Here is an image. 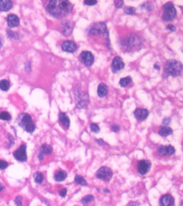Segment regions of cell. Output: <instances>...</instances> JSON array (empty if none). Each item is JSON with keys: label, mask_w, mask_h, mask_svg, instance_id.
Segmentation results:
<instances>
[{"label": "cell", "mask_w": 183, "mask_h": 206, "mask_svg": "<svg viewBox=\"0 0 183 206\" xmlns=\"http://www.w3.org/2000/svg\"><path fill=\"white\" fill-rule=\"evenodd\" d=\"M175 149L171 145L160 146L157 149V154L160 156H172L175 153Z\"/></svg>", "instance_id": "9c48e42d"}, {"label": "cell", "mask_w": 183, "mask_h": 206, "mask_svg": "<svg viewBox=\"0 0 183 206\" xmlns=\"http://www.w3.org/2000/svg\"><path fill=\"white\" fill-rule=\"evenodd\" d=\"M112 176V171L108 167H101L96 173L97 178L105 182H109L111 179Z\"/></svg>", "instance_id": "8992f818"}, {"label": "cell", "mask_w": 183, "mask_h": 206, "mask_svg": "<svg viewBox=\"0 0 183 206\" xmlns=\"http://www.w3.org/2000/svg\"><path fill=\"white\" fill-rule=\"evenodd\" d=\"M134 116L137 120H144L149 116V112L147 109H136L134 111Z\"/></svg>", "instance_id": "5bb4252c"}, {"label": "cell", "mask_w": 183, "mask_h": 206, "mask_svg": "<svg viewBox=\"0 0 183 206\" xmlns=\"http://www.w3.org/2000/svg\"><path fill=\"white\" fill-rule=\"evenodd\" d=\"M3 46V43H2V39L0 38V49Z\"/></svg>", "instance_id": "ee69618b"}, {"label": "cell", "mask_w": 183, "mask_h": 206, "mask_svg": "<svg viewBox=\"0 0 183 206\" xmlns=\"http://www.w3.org/2000/svg\"><path fill=\"white\" fill-rule=\"evenodd\" d=\"M62 49L64 52L73 53L77 49V46L73 41H64L62 44Z\"/></svg>", "instance_id": "2e32d148"}, {"label": "cell", "mask_w": 183, "mask_h": 206, "mask_svg": "<svg viewBox=\"0 0 183 206\" xmlns=\"http://www.w3.org/2000/svg\"><path fill=\"white\" fill-rule=\"evenodd\" d=\"M170 121H171L170 118H165L163 120V124H164V125H168L170 124Z\"/></svg>", "instance_id": "8d00e7d4"}, {"label": "cell", "mask_w": 183, "mask_h": 206, "mask_svg": "<svg viewBox=\"0 0 183 206\" xmlns=\"http://www.w3.org/2000/svg\"><path fill=\"white\" fill-rule=\"evenodd\" d=\"M167 28H168V30H170L171 31H175V30H176L175 26L172 24L168 25Z\"/></svg>", "instance_id": "f35d334b"}, {"label": "cell", "mask_w": 183, "mask_h": 206, "mask_svg": "<svg viewBox=\"0 0 183 206\" xmlns=\"http://www.w3.org/2000/svg\"><path fill=\"white\" fill-rule=\"evenodd\" d=\"M8 26L11 28H15L19 24V19L16 15L11 14L8 16L7 18Z\"/></svg>", "instance_id": "ac0fdd59"}, {"label": "cell", "mask_w": 183, "mask_h": 206, "mask_svg": "<svg viewBox=\"0 0 183 206\" xmlns=\"http://www.w3.org/2000/svg\"><path fill=\"white\" fill-rule=\"evenodd\" d=\"M73 25L72 23L67 21H63L62 22V28L63 33L66 36H70L73 32Z\"/></svg>", "instance_id": "e0dca14e"}, {"label": "cell", "mask_w": 183, "mask_h": 206, "mask_svg": "<svg viewBox=\"0 0 183 206\" xmlns=\"http://www.w3.org/2000/svg\"><path fill=\"white\" fill-rule=\"evenodd\" d=\"M13 7V3L9 0H0V11H8Z\"/></svg>", "instance_id": "d6986e66"}, {"label": "cell", "mask_w": 183, "mask_h": 206, "mask_svg": "<svg viewBox=\"0 0 183 206\" xmlns=\"http://www.w3.org/2000/svg\"><path fill=\"white\" fill-rule=\"evenodd\" d=\"M112 131H114V132L117 133V132H118V131H119V130H120V127H119V126L117 124H114V125H113V126L112 127Z\"/></svg>", "instance_id": "d590c367"}, {"label": "cell", "mask_w": 183, "mask_h": 206, "mask_svg": "<svg viewBox=\"0 0 183 206\" xmlns=\"http://www.w3.org/2000/svg\"><path fill=\"white\" fill-rule=\"evenodd\" d=\"M67 190L66 188H63L61 189L60 192H59V195H60L61 197L64 198L66 197L67 195Z\"/></svg>", "instance_id": "e575fe53"}, {"label": "cell", "mask_w": 183, "mask_h": 206, "mask_svg": "<svg viewBox=\"0 0 183 206\" xmlns=\"http://www.w3.org/2000/svg\"><path fill=\"white\" fill-rule=\"evenodd\" d=\"M15 202L17 206H22V198L20 196L16 197Z\"/></svg>", "instance_id": "836d02e7"}, {"label": "cell", "mask_w": 183, "mask_h": 206, "mask_svg": "<svg viewBox=\"0 0 183 206\" xmlns=\"http://www.w3.org/2000/svg\"><path fill=\"white\" fill-rule=\"evenodd\" d=\"M13 157L16 160L19 162H24L27 161V146L25 144H22L19 148L13 152Z\"/></svg>", "instance_id": "52a82bcc"}, {"label": "cell", "mask_w": 183, "mask_h": 206, "mask_svg": "<svg viewBox=\"0 0 183 206\" xmlns=\"http://www.w3.org/2000/svg\"><path fill=\"white\" fill-rule=\"evenodd\" d=\"M132 80L131 79V77L130 76H127L125 78L120 79L119 83L121 87H126L128 85H130V83L132 82Z\"/></svg>", "instance_id": "d4e9b609"}, {"label": "cell", "mask_w": 183, "mask_h": 206, "mask_svg": "<svg viewBox=\"0 0 183 206\" xmlns=\"http://www.w3.org/2000/svg\"><path fill=\"white\" fill-rule=\"evenodd\" d=\"M160 206H175V199L170 194H165L160 198Z\"/></svg>", "instance_id": "7c38bea8"}, {"label": "cell", "mask_w": 183, "mask_h": 206, "mask_svg": "<svg viewBox=\"0 0 183 206\" xmlns=\"http://www.w3.org/2000/svg\"><path fill=\"white\" fill-rule=\"evenodd\" d=\"M124 66L125 64L123 62V59L119 56H116L114 58L112 62V70L114 73H116L117 71L123 70Z\"/></svg>", "instance_id": "4fadbf2b"}, {"label": "cell", "mask_w": 183, "mask_h": 206, "mask_svg": "<svg viewBox=\"0 0 183 206\" xmlns=\"http://www.w3.org/2000/svg\"><path fill=\"white\" fill-rule=\"evenodd\" d=\"M67 177V173L64 171H58L55 173L54 176L55 180L57 182H61L64 181Z\"/></svg>", "instance_id": "44dd1931"}, {"label": "cell", "mask_w": 183, "mask_h": 206, "mask_svg": "<svg viewBox=\"0 0 183 206\" xmlns=\"http://www.w3.org/2000/svg\"><path fill=\"white\" fill-rule=\"evenodd\" d=\"M140 205V203H133V202H130L129 203L128 206H139Z\"/></svg>", "instance_id": "ab89813d"}, {"label": "cell", "mask_w": 183, "mask_h": 206, "mask_svg": "<svg viewBox=\"0 0 183 206\" xmlns=\"http://www.w3.org/2000/svg\"><path fill=\"white\" fill-rule=\"evenodd\" d=\"M20 127L28 133H32L35 131L36 127L31 116L27 113H22L18 116L16 120Z\"/></svg>", "instance_id": "7a4b0ae2"}, {"label": "cell", "mask_w": 183, "mask_h": 206, "mask_svg": "<svg viewBox=\"0 0 183 206\" xmlns=\"http://www.w3.org/2000/svg\"><path fill=\"white\" fill-rule=\"evenodd\" d=\"M124 12L128 15H134L136 12V9L132 7H126L124 8Z\"/></svg>", "instance_id": "f546056e"}, {"label": "cell", "mask_w": 183, "mask_h": 206, "mask_svg": "<svg viewBox=\"0 0 183 206\" xmlns=\"http://www.w3.org/2000/svg\"><path fill=\"white\" fill-rule=\"evenodd\" d=\"M58 119L61 122V124L64 126V127L66 128H69L70 126V119L68 117V116L67 115L66 113H61L59 114Z\"/></svg>", "instance_id": "ffe728a7"}, {"label": "cell", "mask_w": 183, "mask_h": 206, "mask_svg": "<svg viewBox=\"0 0 183 206\" xmlns=\"http://www.w3.org/2000/svg\"><path fill=\"white\" fill-rule=\"evenodd\" d=\"M165 72L167 75L172 76H178L181 75L183 65L180 62L175 60H168L165 64Z\"/></svg>", "instance_id": "3957f363"}, {"label": "cell", "mask_w": 183, "mask_h": 206, "mask_svg": "<svg viewBox=\"0 0 183 206\" xmlns=\"http://www.w3.org/2000/svg\"><path fill=\"white\" fill-rule=\"evenodd\" d=\"M75 182L77 184L83 186H87V184H88L86 180L82 177L80 176L78 174L76 175L75 177Z\"/></svg>", "instance_id": "4316f807"}, {"label": "cell", "mask_w": 183, "mask_h": 206, "mask_svg": "<svg viewBox=\"0 0 183 206\" xmlns=\"http://www.w3.org/2000/svg\"><path fill=\"white\" fill-rule=\"evenodd\" d=\"M73 6L66 0H52L47 5L48 13L55 18H63L70 13Z\"/></svg>", "instance_id": "6da1fadb"}, {"label": "cell", "mask_w": 183, "mask_h": 206, "mask_svg": "<svg viewBox=\"0 0 183 206\" xmlns=\"http://www.w3.org/2000/svg\"><path fill=\"white\" fill-rule=\"evenodd\" d=\"M33 178H34V182H36L37 184H42L43 182V175L40 172H37L35 173L33 175Z\"/></svg>", "instance_id": "484cf974"}, {"label": "cell", "mask_w": 183, "mask_h": 206, "mask_svg": "<svg viewBox=\"0 0 183 206\" xmlns=\"http://www.w3.org/2000/svg\"><path fill=\"white\" fill-rule=\"evenodd\" d=\"M82 61L85 66H92L94 62V56L89 51H83L81 54Z\"/></svg>", "instance_id": "30bf717a"}, {"label": "cell", "mask_w": 183, "mask_h": 206, "mask_svg": "<svg viewBox=\"0 0 183 206\" xmlns=\"http://www.w3.org/2000/svg\"><path fill=\"white\" fill-rule=\"evenodd\" d=\"M4 186L2 184L0 183V192L2 191L3 189H4Z\"/></svg>", "instance_id": "b9f144b4"}, {"label": "cell", "mask_w": 183, "mask_h": 206, "mask_svg": "<svg viewBox=\"0 0 183 206\" xmlns=\"http://www.w3.org/2000/svg\"><path fill=\"white\" fill-rule=\"evenodd\" d=\"M84 4L88 6H94L97 3V1L96 0H87L84 2Z\"/></svg>", "instance_id": "d6a6232c"}, {"label": "cell", "mask_w": 183, "mask_h": 206, "mask_svg": "<svg viewBox=\"0 0 183 206\" xmlns=\"http://www.w3.org/2000/svg\"><path fill=\"white\" fill-rule=\"evenodd\" d=\"M0 119L4 121H9L12 119L11 115L6 111L0 113Z\"/></svg>", "instance_id": "83f0119b"}, {"label": "cell", "mask_w": 183, "mask_h": 206, "mask_svg": "<svg viewBox=\"0 0 183 206\" xmlns=\"http://www.w3.org/2000/svg\"><path fill=\"white\" fill-rule=\"evenodd\" d=\"M164 11L163 14L162 18L165 21H170L175 18L177 11L171 2H168L164 6Z\"/></svg>", "instance_id": "5b68a950"}, {"label": "cell", "mask_w": 183, "mask_h": 206, "mask_svg": "<svg viewBox=\"0 0 183 206\" xmlns=\"http://www.w3.org/2000/svg\"><path fill=\"white\" fill-rule=\"evenodd\" d=\"M94 199V198L93 195H88L84 197H83V199H82V203H83L84 206L87 205L88 203H90Z\"/></svg>", "instance_id": "f1b7e54d"}, {"label": "cell", "mask_w": 183, "mask_h": 206, "mask_svg": "<svg viewBox=\"0 0 183 206\" xmlns=\"http://www.w3.org/2000/svg\"><path fill=\"white\" fill-rule=\"evenodd\" d=\"M10 88V83L9 81L6 80H2L0 81V89L3 91H7L9 90Z\"/></svg>", "instance_id": "cb8c5ba5"}, {"label": "cell", "mask_w": 183, "mask_h": 206, "mask_svg": "<svg viewBox=\"0 0 183 206\" xmlns=\"http://www.w3.org/2000/svg\"><path fill=\"white\" fill-rule=\"evenodd\" d=\"M115 5L116 6L117 8H121L122 6H123V3H124V2L123 1H115Z\"/></svg>", "instance_id": "74e56055"}, {"label": "cell", "mask_w": 183, "mask_h": 206, "mask_svg": "<svg viewBox=\"0 0 183 206\" xmlns=\"http://www.w3.org/2000/svg\"><path fill=\"white\" fill-rule=\"evenodd\" d=\"M90 128L91 131L94 133H98L100 131V128L97 124H94V123L91 124Z\"/></svg>", "instance_id": "4dcf8cb0"}, {"label": "cell", "mask_w": 183, "mask_h": 206, "mask_svg": "<svg viewBox=\"0 0 183 206\" xmlns=\"http://www.w3.org/2000/svg\"><path fill=\"white\" fill-rule=\"evenodd\" d=\"M53 149L49 145L47 144H44L42 145L40 148L39 154L38 155V159L42 161L43 159V156L45 155H48L52 152Z\"/></svg>", "instance_id": "9a60e30c"}, {"label": "cell", "mask_w": 183, "mask_h": 206, "mask_svg": "<svg viewBox=\"0 0 183 206\" xmlns=\"http://www.w3.org/2000/svg\"><path fill=\"white\" fill-rule=\"evenodd\" d=\"M97 142L99 143L100 145H103V144H105V143L103 141L100 139V140H97Z\"/></svg>", "instance_id": "60d3db41"}, {"label": "cell", "mask_w": 183, "mask_h": 206, "mask_svg": "<svg viewBox=\"0 0 183 206\" xmlns=\"http://www.w3.org/2000/svg\"><path fill=\"white\" fill-rule=\"evenodd\" d=\"M107 28L105 24L104 23H98L94 24L90 30V33L92 35H99L105 33Z\"/></svg>", "instance_id": "ba28073f"}, {"label": "cell", "mask_w": 183, "mask_h": 206, "mask_svg": "<svg viewBox=\"0 0 183 206\" xmlns=\"http://www.w3.org/2000/svg\"><path fill=\"white\" fill-rule=\"evenodd\" d=\"M103 191L105 192V193H109V190H108V189H104V191Z\"/></svg>", "instance_id": "f6af8a7d"}, {"label": "cell", "mask_w": 183, "mask_h": 206, "mask_svg": "<svg viewBox=\"0 0 183 206\" xmlns=\"http://www.w3.org/2000/svg\"><path fill=\"white\" fill-rule=\"evenodd\" d=\"M154 68H155V69L156 70H160V66L158 65V64H154Z\"/></svg>", "instance_id": "7bdbcfd3"}, {"label": "cell", "mask_w": 183, "mask_h": 206, "mask_svg": "<svg viewBox=\"0 0 183 206\" xmlns=\"http://www.w3.org/2000/svg\"><path fill=\"white\" fill-rule=\"evenodd\" d=\"M108 88L104 83H100L98 86L97 94L99 97H104L108 94Z\"/></svg>", "instance_id": "7402d4cb"}, {"label": "cell", "mask_w": 183, "mask_h": 206, "mask_svg": "<svg viewBox=\"0 0 183 206\" xmlns=\"http://www.w3.org/2000/svg\"><path fill=\"white\" fill-rule=\"evenodd\" d=\"M151 164L147 160H142L138 164V170L141 175L146 174L151 168Z\"/></svg>", "instance_id": "8fae6325"}, {"label": "cell", "mask_w": 183, "mask_h": 206, "mask_svg": "<svg viewBox=\"0 0 183 206\" xmlns=\"http://www.w3.org/2000/svg\"><path fill=\"white\" fill-rule=\"evenodd\" d=\"M8 165L9 164H8V162L3 161V160H0V170H4L6 168H7Z\"/></svg>", "instance_id": "1f68e13d"}, {"label": "cell", "mask_w": 183, "mask_h": 206, "mask_svg": "<svg viewBox=\"0 0 183 206\" xmlns=\"http://www.w3.org/2000/svg\"><path fill=\"white\" fill-rule=\"evenodd\" d=\"M172 133H173V130L171 128L165 126L160 127L159 131V134L162 136H167L172 134Z\"/></svg>", "instance_id": "603a6c76"}, {"label": "cell", "mask_w": 183, "mask_h": 206, "mask_svg": "<svg viewBox=\"0 0 183 206\" xmlns=\"http://www.w3.org/2000/svg\"><path fill=\"white\" fill-rule=\"evenodd\" d=\"M74 95L76 105L78 108H86L89 104V96L88 94L78 90H76Z\"/></svg>", "instance_id": "277c9868"}]
</instances>
